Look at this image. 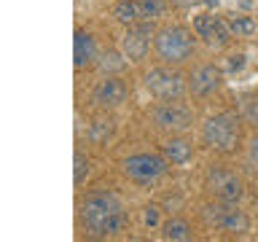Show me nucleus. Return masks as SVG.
I'll list each match as a JSON object with an SVG mask.
<instances>
[{"mask_svg":"<svg viewBox=\"0 0 258 242\" xmlns=\"http://www.w3.org/2000/svg\"><path fill=\"white\" fill-rule=\"evenodd\" d=\"M153 38H156V27H153V19H140L137 24H129L126 32L121 35L118 40V48L124 51V56L132 65L143 62L148 56L151 46H153Z\"/></svg>","mask_w":258,"mask_h":242,"instance_id":"obj_7","label":"nucleus"},{"mask_svg":"<svg viewBox=\"0 0 258 242\" xmlns=\"http://www.w3.org/2000/svg\"><path fill=\"white\" fill-rule=\"evenodd\" d=\"M78 223L92 239H113L126 229L129 213L118 194L108 189L89 191L78 202Z\"/></svg>","mask_w":258,"mask_h":242,"instance_id":"obj_1","label":"nucleus"},{"mask_svg":"<svg viewBox=\"0 0 258 242\" xmlns=\"http://www.w3.org/2000/svg\"><path fill=\"white\" fill-rule=\"evenodd\" d=\"M113 19H116L118 24H124V27L137 24V22L143 19L140 3H137V0H118V3L113 6Z\"/></svg>","mask_w":258,"mask_h":242,"instance_id":"obj_18","label":"nucleus"},{"mask_svg":"<svg viewBox=\"0 0 258 242\" xmlns=\"http://www.w3.org/2000/svg\"><path fill=\"white\" fill-rule=\"evenodd\" d=\"M151 118L159 129L172 132V135H180V132L194 127V110L188 105L177 102V100H167V102L156 105V108L151 110Z\"/></svg>","mask_w":258,"mask_h":242,"instance_id":"obj_9","label":"nucleus"},{"mask_svg":"<svg viewBox=\"0 0 258 242\" xmlns=\"http://www.w3.org/2000/svg\"><path fill=\"white\" fill-rule=\"evenodd\" d=\"M197 32L194 27L185 24H164L161 30H156L153 38V51L164 65H185L197 54Z\"/></svg>","mask_w":258,"mask_h":242,"instance_id":"obj_2","label":"nucleus"},{"mask_svg":"<svg viewBox=\"0 0 258 242\" xmlns=\"http://www.w3.org/2000/svg\"><path fill=\"white\" fill-rule=\"evenodd\" d=\"M143 226H145V229H159V226H161V210H159V205H145L143 207Z\"/></svg>","mask_w":258,"mask_h":242,"instance_id":"obj_22","label":"nucleus"},{"mask_svg":"<svg viewBox=\"0 0 258 242\" xmlns=\"http://www.w3.org/2000/svg\"><path fill=\"white\" fill-rule=\"evenodd\" d=\"M247 153H250V161L253 164H258V132L250 137V143H247Z\"/></svg>","mask_w":258,"mask_h":242,"instance_id":"obj_24","label":"nucleus"},{"mask_svg":"<svg viewBox=\"0 0 258 242\" xmlns=\"http://www.w3.org/2000/svg\"><path fill=\"white\" fill-rule=\"evenodd\" d=\"M94 68L100 76H121L126 68H129V59L124 56V51H116V48H108V51H102L100 56H97Z\"/></svg>","mask_w":258,"mask_h":242,"instance_id":"obj_14","label":"nucleus"},{"mask_svg":"<svg viewBox=\"0 0 258 242\" xmlns=\"http://www.w3.org/2000/svg\"><path fill=\"white\" fill-rule=\"evenodd\" d=\"M202 143L210 151L218 153H234L242 143V118L239 113L221 110L202 121Z\"/></svg>","mask_w":258,"mask_h":242,"instance_id":"obj_3","label":"nucleus"},{"mask_svg":"<svg viewBox=\"0 0 258 242\" xmlns=\"http://www.w3.org/2000/svg\"><path fill=\"white\" fill-rule=\"evenodd\" d=\"M129 97V86L121 76H102V81L94 86L92 92V102L102 110H116L126 102Z\"/></svg>","mask_w":258,"mask_h":242,"instance_id":"obj_11","label":"nucleus"},{"mask_svg":"<svg viewBox=\"0 0 258 242\" xmlns=\"http://www.w3.org/2000/svg\"><path fill=\"white\" fill-rule=\"evenodd\" d=\"M143 11V19H161L169 8V0H137Z\"/></svg>","mask_w":258,"mask_h":242,"instance_id":"obj_21","label":"nucleus"},{"mask_svg":"<svg viewBox=\"0 0 258 242\" xmlns=\"http://www.w3.org/2000/svg\"><path fill=\"white\" fill-rule=\"evenodd\" d=\"M113 135H116V124H113V118H92L86 124V140L94 143V145H105Z\"/></svg>","mask_w":258,"mask_h":242,"instance_id":"obj_16","label":"nucleus"},{"mask_svg":"<svg viewBox=\"0 0 258 242\" xmlns=\"http://www.w3.org/2000/svg\"><path fill=\"white\" fill-rule=\"evenodd\" d=\"M89 172H92V161H89V156L81 148H76V153H73V183L84 186Z\"/></svg>","mask_w":258,"mask_h":242,"instance_id":"obj_20","label":"nucleus"},{"mask_svg":"<svg viewBox=\"0 0 258 242\" xmlns=\"http://www.w3.org/2000/svg\"><path fill=\"white\" fill-rule=\"evenodd\" d=\"M226 22H229V27H231V32H234L237 40H250L258 32V19L250 16V14L231 11V14H226Z\"/></svg>","mask_w":258,"mask_h":242,"instance_id":"obj_15","label":"nucleus"},{"mask_svg":"<svg viewBox=\"0 0 258 242\" xmlns=\"http://www.w3.org/2000/svg\"><path fill=\"white\" fill-rule=\"evenodd\" d=\"M169 161L159 153H132L121 161V172L135 186H156L167 175Z\"/></svg>","mask_w":258,"mask_h":242,"instance_id":"obj_6","label":"nucleus"},{"mask_svg":"<svg viewBox=\"0 0 258 242\" xmlns=\"http://www.w3.org/2000/svg\"><path fill=\"white\" fill-rule=\"evenodd\" d=\"M245 65H247V56L245 54H231L229 59H226V73H229V76H234V73H242L245 70Z\"/></svg>","mask_w":258,"mask_h":242,"instance_id":"obj_23","label":"nucleus"},{"mask_svg":"<svg viewBox=\"0 0 258 242\" xmlns=\"http://www.w3.org/2000/svg\"><path fill=\"white\" fill-rule=\"evenodd\" d=\"M97 56H100L97 38L89 30L78 27L76 35H73V65H76V70H84V68H89V65H94Z\"/></svg>","mask_w":258,"mask_h":242,"instance_id":"obj_12","label":"nucleus"},{"mask_svg":"<svg viewBox=\"0 0 258 242\" xmlns=\"http://www.w3.org/2000/svg\"><path fill=\"white\" fill-rule=\"evenodd\" d=\"M161 156H164L172 167H185L194 159V145L185 140V137L172 135L169 140H164V145H161Z\"/></svg>","mask_w":258,"mask_h":242,"instance_id":"obj_13","label":"nucleus"},{"mask_svg":"<svg viewBox=\"0 0 258 242\" xmlns=\"http://www.w3.org/2000/svg\"><path fill=\"white\" fill-rule=\"evenodd\" d=\"M223 84H226V70L218 68L215 62L199 65V68H194L191 76H188V92L194 97H199V100H205V97H213L215 92H221Z\"/></svg>","mask_w":258,"mask_h":242,"instance_id":"obj_10","label":"nucleus"},{"mask_svg":"<svg viewBox=\"0 0 258 242\" xmlns=\"http://www.w3.org/2000/svg\"><path fill=\"white\" fill-rule=\"evenodd\" d=\"M202 6H205V8H210V11H215V8L221 6V0H202Z\"/></svg>","mask_w":258,"mask_h":242,"instance_id":"obj_26","label":"nucleus"},{"mask_svg":"<svg viewBox=\"0 0 258 242\" xmlns=\"http://www.w3.org/2000/svg\"><path fill=\"white\" fill-rule=\"evenodd\" d=\"M143 86L153 100L167 102V100H180L188 92V78L172 65H156V68L143 73Z\"/></svg>","mask_w":258,"mask_h":242,"instance_id":"obj_5","label":"nucleus"},{"mask_svg":"<svg viewBox=\"0 0 258 242\" xmlns=\"http://www.w3.org/2000/svg\"><path fill=\"white\" fill-rule=\"evenodd\" d=\"M202 221H205L210 229H218V231H226L231 237H242V234L250 231V218L247 213L239 207V202H210L199 210Z\"/></svg>","mask_w":258,"mask_h":242,"instance_id":"obj_4","label":"nucleus"},{"mask_svg":"<svg viewBox=\"0 0 258 242\" xmlns=\"http://www.w3.org/2000/svg\"><path fill=\"white\" fill-rule=\"evenodd\" d=\"M205 186H207V191L221 202H242V197H245V183H242V177L237 172H231V169H226V167H218V164L207 169Z\"/></svg>","mask_w":258,"mask_h":242,"instance_id":"obj_8","label":"nucleus"},{"mask_svg":"<svg viewBox=\"0 0 258 242\" xmlns=\"http://www.w3.org/2000/svg\"><path fill=\"white\" fill-rule=\"evenodd\" d=\"M255 19H258V14H255Z\"/></svg>","mask_w":258,"mask_h":242,"instance_id":"obj_27","label":"nucleus"},{"mask_svg":"<svg viewBox=\"0 0 258 242\" xmlns=\"http://www.w3.org/2000/svg\"><path fill=\"white\" fill-rule=\"evenodd\" d=\"M194 237L191 223L183 221V218H169V221L161 223V239L167 242H188Z\"/></svg>","mask_w":258,"mask_h":242,"instance_id":"obj_17","label":"nucleus"},{"mask_svg":"<svg viewBox=\"0 0 258 242\" xmlns=\"http://www.w3.org/2000/svg\"><path fill=\"white\" fill-rule=\"evenodd\" d=\"M169 6L172 8H194V6H202V0H169Z\"/></svg>","mask_w":258,"mask_h":242,"instance_id":"obj_25","label":"nucleus"},{"mask_svg":"<svg viewBox=\"0 0 258 242\" xmlns=\"http://www.w3.org/2000/svg\"><path fill=\"white\" fill-rule=\"evenodd\" d=\"M237 113H239L242 124L258 127V94H255V92L239 94V100H237Z\"/></svg>","mask_w":258,"mask_h":242,"instance_id":"obj_19","label":"nucleus"}]
</instances>
